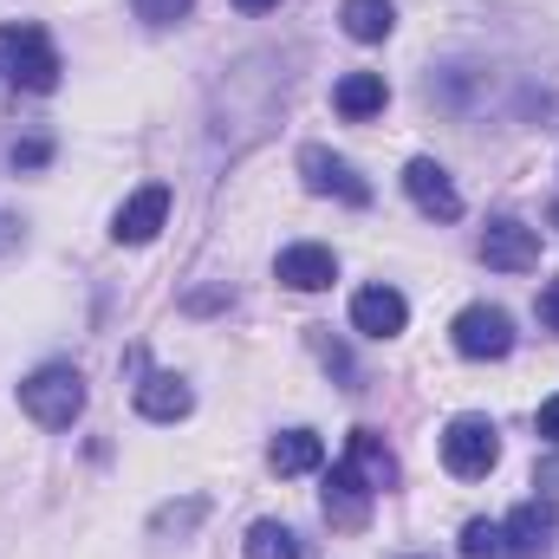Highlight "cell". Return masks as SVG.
Wrapping results in <instances>:
<instances>
[{"label":"cell","mask_w":559,"mask_h":559,"mask_svg":"<svg viewBox=\"0 0 559 559\" xmlns=\"http://www.w3.org/2000/svg\"><path fill=\"white\" fill-rule=\"evenodd\" d=\"M274 274H280V286H293V293H319V286L338 280V254L319 248V241H299V248H280Z\"/></svg>","instance_id":"9c48e42d"},{"label":"cell","mask_w":559,"mask_h":559,"mask_svg":"<svg viewBox=\"0 0 559 559\" xmlns=\"http://www.w3.org/2000/svg\"><path fill=\"white\" fill-rule=\"evenodd\" d=\"M131 7H138V20H143V26H182L195 0H131Z\"/></svg>","instance_id":"ffe728a7"},{"label":"cell","mask_w":559,"mask_h":559,"mask_svg":"<svg viewBox=\"0 0 559 559\" xmlns=\"http://www.w3.org/2000/svg\"><path fill=\"white\" fill-rule=\"evenodd\" d=\"M163 222H169V182H143L138 195H131V202L118 209L111 235H118V241H131V248H143V241H150V235H156Z\"/></svg>","instance_id":"30bf717a"},{"label":"cell","mask_w":559,"mask_h":559,"mask_svg":"<svg viewBox=\"0 0 559 559\" xmlns=\"http://www.w3.org/2000/svg\"><path fill=\"white\" fill-rule=\"evenodd\" d=\"M345 462H352V468H358V475H365L378 495H384V488H397V455L384 449V436H378V429H352V442H345Z\"/></svg>","instance_id":"4fadbf2b"},{"label":"cell","mask_w":559,"mask_h":559,"mask_svg":"<svg viewBox=\"0 0 559 559\" xmlns=\"http://www.w3.org/2000/svg\"><path fill=\"white\" fill-rule=\"evenodd\" d=\"M138 411L150 423H176V417H189V384L176 378V371H150L138 384Z\"/></svg>","instance_id":"9a60e30c"},{"label":"cell","mask_w":559,"mask_h":559,"mask_svg":"<svg viewBox=\"0 0 559 559\" xmlns=\"http://www.w3.org/2000/svg\"><path fill=\"white\" fill-rule=\"evenodd\" d=\"M540 325H547V332H559V280H547V286H540Z\"/></svg>","instance_id":"603a6c76"},{"label":"cell","mask_w":559,"mask_h":559,"mask_svg":"<svg viewBox=\"0 0 559 559\" xmlns=\"http://www.w3.org/2000/svg\"><path fill=\"white\" fill-rule=\"evenodd\" d=\"M384 105H391V85H384V72H345V79L332 85V111H338V118H352V124L378 118Z\"/></svg>","instance_id":"7c38bea8"},{"label":"cell","mask_w":559,"mask_h":559,"mask_svg":"<svg viewBox=\"0 0 559 559\" xmlns=\"http://www.w3.org/2000/svg\"><path fill=\"white\" fill-rule=\"evenodd\" d=\"M241 13H267V7H280V0H235Z\"/></svg>","instance_id":"cb8c5ba5"},{"label":"cell","mask_w":559,"mask_h":559,"mask_svg":"<svg viewBox=\"0 0 559 559\" xmlns=\"http://www.w3.org/2000/svg\"><path fill=\"white\" fill-rule=\"evenodd\" d=\"M371 501H378V488H371L352 462H338V468L325 475V521H332V527L358 534V527L371 521Z\"/></svg>","instance_id":"8992f818"},{"label":"cell","mask_w":559,"mask_h":559,"mask_svg":"<svg viewBox=\"0 0 559 559\" xmlns=\"http://www.w3.org/2000/svg\"><path fill=\"white\" fill-rule=\"evenodd\" d=\"M338 20H345V33H352L358 46H378V39H391V26H397L391 0H345Z\"/></svg>","instance_id":"e0dca14e"},{"label":"cell","mask_w":559,"mask_h":559,"mask_svg":"<svg viewBox=\"0 0 559 559\" xmlns=\"http://www.w3.org/2000/svg\"><path fill=\"white\" fill-rule=\"evenodd\" d=\"M534 429H540V442H554L559 449V397H547V404L534 411Z\"/></svg>","instance_id":"7402d4cb"},{"label":"cell","mask_w":559,"mask_h":559,"mask_svg":"<svg viewBox=\"0 0 559 559\" xmlns=\"http://www.w3.org/2000/svg\"><path fill=\"white\" fill-rule=\"evenodd\" d=\"M0 72H7L20 92H52L66 66H59L46 26H0Z\"/></svg>","instance_id":"7a4b0ae2"},{"label":"cell","mask_w":559,"mask_h":559,"mask_svg":"<svg viewBox=\"0 0 559 559\" xmlns=\"http://www.w3.org/2000/svg\"><path fill=\"white\" fill-rule=\"evenodd\" d=\"M325 462V442L312 436V429H286L267 442V468L274 475H306V468H319Z\"/></svg>","instance_id":"2e32d148"},{"label":"cell","mask_w":559,"mask_h":559,"mask_svg":"<svg viewBox=\"0 0 559 559\" xmlns=\"http://www.w3.org/2000/svg\"><path fill=\"white\" fill-rule=\"evenodd\" d=\"M20 411L39 423V429H72L79 411H85V378L72 365H39L20 384Z\"/></svg>","instance_id":"6da1fadb"},{"label":"cell","mask_w":559,"mask_h":559,"mask_svg":"<svg viewBox=\"0 0 559 559\" xmlns=\"http://www.w3.org/2000/svg\"><path fill=\"white\" fill-rule=\"evenodd\" d=\"M449 338H455L462 358H508L514 352V319L501 306H468V312H455Z\"/></svg>","instance_id":"5b68a950"},{"label":"cell","mask_w":559,"mask_h":559,"mask_svg":"<svg viewBox=\"0 0 559 559\" xmlns=\"http://www.w3.org/2000/svg\"><path fill=\"white\" fill-rule=\"evenodd\" d=\"M481 261H488L495 274H534V267H540V228H527V222H514V215L488 222V228H481Z\"/></svg>","instance_id":"277c9868"},{"label":"cell","mask_w":559,"mask_h":559,"mask_svg":"<svg viewBox=\"0 0 559 559\" xmlns=\"http://www.w3.org/2000/svg\"><path fill=\"white\" fill-rule=\"evenodd\" d=\"M554 228H559V202H554Z\"/></svg>","instance_id":"d4e9b609"},{"label":"cell","mask_w":559,"mask_h":559,"mask_svg":"<svg viewBox=\"0 0 559 559\" xmlns=\"http://www.w3.org/2000/svg\"><path fill=\"white\" fill-rule=\"evenodd\" d=\"M52 163V138H26L13 143V169H46Z\"/></svg>","instance_id":"44dd1931"},{"label":"cell","mask_w":559,"mask_h":559,"mask_svg":"<svg viewBox=\"0 0 559 559\" xmlns=\"http://www.w3.org/2000/svg\"><path fill=\"white\" fill-rule=\"evenodd\" d=\"M442 462H449L455 481H481V475L501 462V436H495V423L488 417H455L449 429H442Z\"/></svg>","instance_id":"3957f363"},{"label":"cell","mask_w":559,"mask_h":559,"mask_svg":"<svg viewBox=\"0 0 559 559\" xmlns=\"http://www.w3.org/2000/svg\"><path fill=\"white\" fill-rule=\"evenodd\" d=\"M248 559H306V540L280 521H254L248 527Z\"/></svg>","instance_id":"ac0fdd59"},{"label":"cell","mask_w":559,"mask_h":559,"mask_svg":"<svg viewBox=\"0 0 559 559\" xmlns=\"http://www.w3.org/2000/svg\"><path fill=\"white\" fill-rule=\"evenodd\" d=\"M404 319H411V306H404L397 286H365V293L352 299V325H358L365 338H397Z\"/></svg>","instance_id":"8fae6325"},{"label":"cell","mask_w":559,"mask_h":559,"mask_svg":"<svg viewBox=\"0 0 559 559\" xmlns=\"http://www.w3.org/2000/svg\"><path fill=\"white\" fill-rule=\"evenodd\" d=\"M462 559H521L508 540V521H468L462 527Z\"/></svg>","instance_id":"d6986e66"},{"label":"cell","mask_w":559,"mask_h":559,"mask_svg":"<svg viewBox=\"0 0 559 559\" xmlns=\"http://www.w3.org/2000/svg\"><path fill=\"white\" fill-rule=\"evenodd\" d=\"M554 508L547 501H521L514 514H508V540H514V554L521 559H540L547 547H554Z\"/></svg>","instance_id":"5bb4252c"},{"label":"cell","mask_w":559,"mask_h":559,"mask_svg":"<svg viewBox=\"0 0 559 559\" xmlns=\"http://www.w3.org/2000/svg\"><path fill=\"white\" fill-rule=\"evenodd\" d=\"M299 169H306V189H319V195H338V202H352V209L371 202V182H365L345 156H332V150H299Z\"/></svg>","instance_id":"52a82bcc"},{"label":"cell","mask_w":559,"mask_h":559,"mask_svg":"<svg viewBox=\"0 0 559 559\" xmlns=\"http://www.w3.org/2000/svg\"><path fill=\"white\" fill-rule=\"evenodd\" d=\"M404 189H411V202H417L429 222H455V215H462V195H455L449 169H442V163H429V156H417V163L404 169Z\"/></svg>","instance_id":"ba28073f"}]
</instances>
